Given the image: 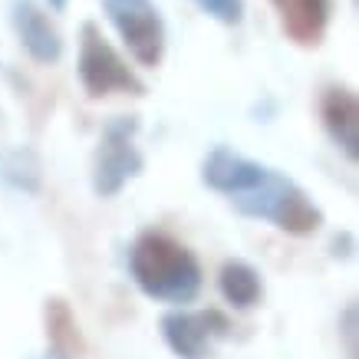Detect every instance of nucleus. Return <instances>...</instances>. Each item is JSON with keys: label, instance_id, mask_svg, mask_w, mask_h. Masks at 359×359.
<instances>
[{"label": "nucleus", "instance_id": "nucleus-1", "mask_svg": "<svg viewBox=\"0 0 359 359\" xmlns=\"http://www.w3.org/2000/svg\"><path fill=\"white\" fill-rule=\"evenodd\" d=\"M129 271L139 290L162 304H191L201 290V264L185 244L145 231L129 250Z\"/></svg>", "mask_w": 359, "mask_h": 359}, {"label": "nucleus", "instance_id": "nucleus-2", "mask_svg": "<svg viewBox=\"0 0 359 359\" xmlns=\"http://www.w3.org/2000/svg\"><path fill=\"white\" fill-rule=\"evenodd\" d=\"M231 205L238 208L244 218L271 221L273 228L287 231V234H313L323 224V211L313 205V198L306 195L294 178L273 172V168H267L261 185L231 198Z\"/></svg>", "mask_w": 359, "mask_h": 359}, {"label": "nucleus", "instance_id": "nucleus-3", "mask_svg": "<svg viewBox=\"0 0 359 359\" xmlns=\"http://www.w3.org/2000/svg\"><path fill=\"white\" fill-rule=\"evenodd\" d=\"M79 83L93 99H102L109 93H129L145 96V83L129 69V63L116 53V46L102 36L93 20L83 23L79 30V60H76Z\"/></svg>", "mask_w": 359, "mask_h": 359}, {"label": "nucleus", "instance_id": "nucleus-4", "mask_svg": "<svg viewBox=\"0 0 359 359\" xmlns=\"http://www.w3.org/2000/svg\"><path fill=\"white\" fill-rule=\"evenodd\" d=\"M135 132H139V119L135 116H119L102 129L96 149V162H93V191L99 198L119 195L126 182L142 172V152L135 149Z\"/></svg>", "mask_w": 359, "mask_h": 359}, {"label": "nucleus", "instance_id": "nucleus-5", "mask_svg": "<svg viewBox=\"0 0 359 359\" xmlns=\"http://www.w3.org/2000/svg\"><path fill=\"white\" fill-rule=\"evenodd\" d=\"M106 17L139 66H155L165 56V20L155 0H102Z\"/></svg>", "mask_w": 359, "mask_h": 359}, {"label": "nucleus", "instance_id": "nucleus-6", "mask_svg": "<svg viewBox=\"0 0 359 359\" xmlns=\"http://www.w3.org/2000/svg\"><path fill=\"white\" fill-rule=\"evenodd\" d=\"M228 333L231 323L221 310H172L162 316V337L178 359H211L215 339Z\"/></svg>", "mask_w": 359, "mask_h": 359}, {"label": "nucleus", "instance_id": "nucleus-7", "mask_svg": "<svg viewBox=\"0 0 359 359\" xmlns=\"http://www.w3.org/2000/svg\"><path fill=\"white\" fill-rule=\"evenodd\" d=\"M11 20L17 30V40L23 43V50L36 60V63H56L63 56V40L56 27L50 23L46 11L36 0H13L11 7Z\"/></svg>", "mask_w": 359, "mask_h": 359}, {"label": "nucleus", "instance_id": "nucleus-8", "mask_svg": "<svg viewBox=\"0 0 359 359\" xmlns=\"http://www.w3.org/2000/svg\"><path fill=\"white\" fill-rule=\"evenodd\" d=\"M267 175V165L254 162V158H244V155L231 152L228 145H218L211 149L201 165V178H205L208 188H215L221 195H241V191H250L254 185H261V178Z\"/></svg>", "mask_w": 359, "mask_h": 359}, {"label": "nucleus", "instance_id": "nucleus-9", "mask_svg": "<svg viewBox=\"0 0 359 359\" xmlns=\"http://www.w3.org/2000/svg\"><path fill=\"white\" fill-rule=\"evenodd\" d=\"M320 116H323V129L330 132L333 145L346 155L349 162H356L359 158V99H356V93L346 86L327 89L323 106H320Z\"/></svg>", "mask_w": 359, "mask_h": 359}, {"label": "nucleus", "instance_id": "nucleus-10", "mask_svg": "<svg viewBox=\"0 0 359 359\" xmlns=\"http://www.w3.org/2000/svg\"><path fill=\"white\" fill-rule=\"evenodd\" d=\"M280 30L297 46H316L327 33L333 0H271Z\"/></svg>", "mask_w": 359, "mask_h": 359}, {"label": "nucleus", "instance_id": "nucleus-11", "mask_svg": "<svg viewBox=\"0 0 359 359\" xmlns=\"http://www.w3.org/2000/svg\"><path fill=\"white\" fill-rule=\"evenodd\" d=\"M218 283H221V297H224L234 310H250V306L261 304V297H264L261 273L244 261H228L224 264Z\"/></svg>", "mask_w": 359, "mask_h": 359}, {"label": "nucleus", "instance_id": "nucleus-12", "mask_svg": "<svg viewBox=\"0 0 359 359\" xmlns=\"http://www.w3.org/2000/svg\"><path fill=\"white\" fill-rule=\"evenodd\" d=\"M46 337H50V353L73 359L83 349L76 316L66 300H46Z\"/></svg>", "mask_w": 359, "mask_h": 359}, {"label": "nucleus", "instance_id": "nucleus-13", "mask_svg": "<svg viewBox=\"0 0 359 359\" xmlns=\"http://www.w3.org/2000/svg\"><path fill=\"white\" fill-rule=\"evenodd\" d=\"M195 4L224 27H238L244 20V0H195Z\"/></svg>", "mask_w": 359, "mask_h": 359}, {"label": "nucleus", "instance_id": "nucleus-14", "mask_svg": "<svg viewBox=\"0 0 359 359\" xmlns=\"http://www.w3.org/2000/svg\"><path fill=\"white\" fill-rule=\"evenodd\" d=\"M66 4H69V0H50V7H53V11H63Z\"/></svg>", "mask_w": 359, "mask_h": 359}]
</instances>
